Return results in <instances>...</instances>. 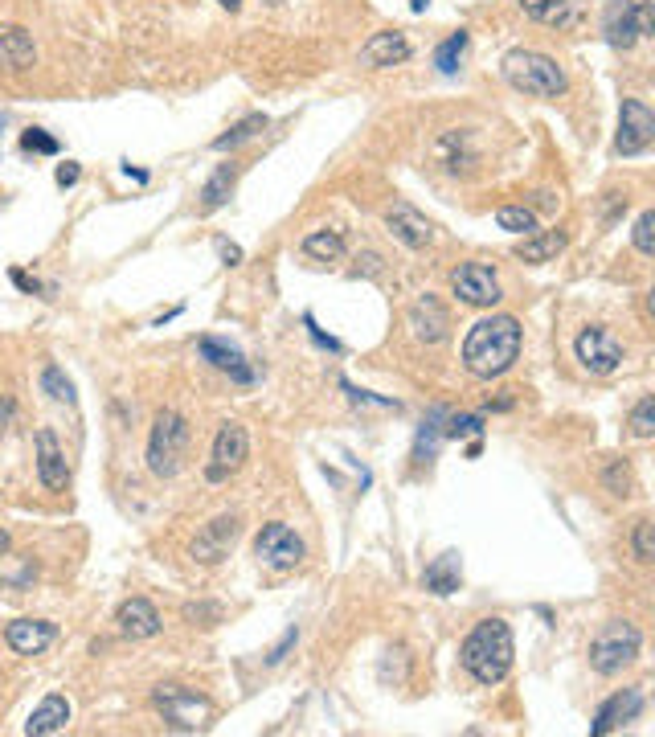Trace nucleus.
Instances as JSON below:
<instances>
[{
  "mask_svg": "<svg viewBox=\"0 0 655 737\" xmlns=\"http://www.w3.org/2000/svg\"><path fill=\"white\" fill-rule=\"evenodd\" d=\"M246 451H250V439H246V430L238 426V422H226L222 430H217V439H213V455H209V467H205V475L213 484H222V480H230V475L246 463Z\"/></svg>",
  "mask_w": 655,
  "mask_h": 737,
  "instance_id": "nucleus-11",
  "label": "nucleus"
},
{
  "mask_svg": "<svg viewBox=\"0 0 655 737\" xmlns=\"http://www.w3.org/2000/svg\"><path fill=\"white\" fill-rule=\"evenodd\" d=\"M152 701H156V709L164 713V721L172 729L197 733V729H205L213 721V701L201 697V692H193V688H185V684H160L152 692Z\"/></svg>",
  "mask_w": 655,
  "mask_h": 737,
  "instance_id": "nucleus-6",
  "label": "nucleus"
},
{
  "mask_svg": "<svg viewBox=\"0 0 655 737\" xmlns=\"http://www.w3.org/2000/svg\"><path fill=\"white\" fill-rule=\"evenodd\" d=\"M230 185H234V164H222V168H217L213 177L205 181V189H201V205H205V209L226 205V197H230Z\"/></svg>",
  "mask_w": 655,
  "mask_h": 737,
  "instance_id": "nucleus-31",
  "label": "nucleus"
},
{
  "mask_svg": "<svg viewBox=\"0 0 655 737\" xmlns=\"http://www.w3.org/2000/svg\"><path fill=\"white\" fill-rule=\"evenodd\" d=\"M385 226L393 230V238L406 242L410 250H422L430 238H434V226L426 222V213H418L410 201H393L385 209Z\"/></svg>",
  "mask_w": 655,
  "mask_h": 737,
  "instance_id": "nucleus-14",
  "label": "nucleus"
},
{
  "mask_svg": "<svg viewBox=\"0 0 655 737\" xmlns=\"http://www.w3.org/2000/svg\"><path fill=\"white\" fill-rule=\"evenodd\" d=\"M406 58H410V41H406V33H398V29L373 33L365 46H361V54H357V62H361L365 70H385V66H398V62H406Z\"/></svg>",
  "mask_w": 655,
  "mask_h": 737,
  "instance_id": "nucleus-15",
  "label": "nucleus"
},
{
  "mask_svg": "<svg viewBox=\"0 0 655 737\" xmlns=\"http://www.w3.org/2000/svg\"><path fill=\"white\" fill-rule=\"evenodd\" d=\"M54 635H58V627L46 623V619H17L5 631V639H9V647L17 656H41L54 643Z\"/></svg>",
  "mask_w": 655,
  "mask_h": 737,
  "instance_id": "nucleus-18",
  "label": "nucleus"
},
{
  "mask_svg": "<svg viewBox=\"0 0 655 737\" xmlns=\"http://www.w3.org/2000/svg\"><path fill=\"white\" fill-rule=\"evenodd\" d=\"M426 5H430V0H410V9H414V13H426Z\"/></svg>",
  "mask_w": 655,
  "mask_h": 737,
  "instance_id": "nucleus-43",
  "label": "nucleus"
},
{
  "mask_svg": "<svg viewBox=\"0 0 655 737\" xmlns=\"http://www.w3.org/2000/svg\"><path fill=\"white\" fill-rule=\"evenodd\" d=\"M37 475L50 492H62L70 484V467H66V451L58 443L54 430H37Z\"/></svg>",
  "mask_w": 655,
  "mask_h": 737,
  "instance_id": "nucleus-16",
  "label": "nucleus"
},
{
  "mask_svg": "<svg viewBox=\"0 0 655 737\" xmlns=\"http://www.w3.org/2000/svg\"><path fill=\"white\" fill-rule=\"evenodd\" d=\"M639 709H643V692H639V688L615 692V697H610V701L598 709L594 733H610V729H619L623 721H635V717H639Z\"/></svg>",
  "mask_w": 655,
  "mask_h": 737,
  "instance_id": "nucleus-23",
  "label": "nucleus"
},
{
  "mask_svg": "<svg viewBox=\"0 0 655 737\" xmlns=\"http://www.w3.org/2000/svg\"><path fill=\"white\" fill-rule=\"evenodd\" d=\"M602 484H606L610 496H623V500H627V496L635 492V475H631V467H627L623 459H615V463L602 471Z\"/></svg>",
  "mask_w": 655,
  "mask_h": 737,
  "instance_id": "nucleus-33",
  "label": "nucleus"
},
{
  "mask_svg": "<svg viewBox=\"0 0 655 737\" xmlns=\"http://www.w3.org/2000/svg\"><path fill=\"white\" fill-rule=\"evenodd\" d=\"M410 328H414L418 340L439 344L447 336V328H451V316H447V308L434 295H418L414 308H410Z\"/></svg>",
  "mask_w": 655,
  "mask_h": 737,
  "instance_id": "nucleus-17",
  "label": "nucleus"
},
{
  "mask_svg": "<svg viewBox=\"0 0 655 737\" xmlns=\"http://www.w3.org/2000/svg\"><path fill=\"white\" fill-rule=\"evenodd\" d=\"M631 435L635 439H651L655 435V398H639V406L631 410Z\"/></svg>",
  "mask_w": 655,
  "mask_h": 737,
  "instance_id": "nucleus-35",
  "label": "nucleus"
},
{
  "mask_svg": "<svg viewBox=\"0 0 655 737\" xmlns=\"http://www.w3.org/2000/svg\"><path fill=\"white\" fill-rule=\"evenodd\" d=\"M115 623H119V631H123L127 639H152V635L160 631V615H156V606H152L148 598H127V602L119 606Z\"/></svg>",
  "mask_w": 655,
  "mask_h": 737,
  "instance_id": "nucleus-19",
  "label": "nucleus"
},
{
  "mask_svg": "<svg viewBox=\"0 0 655 737\" xmlns=\"http://www.w3.org/2000/svg\"><path fill=\"white\" fill-rule=\"evenodd\" d=\"M41 389H46L50 398H58V402H74V385L66 381V373L58 365H46V373H41Z\"/></svg>",
  "mask_w": 655,
  "mask_h": 737,
  "instance_id": "nucleus-37",
  "label": "nucleus"
},
{
  "mask_svg": "<svg viewBox=\"0 0 655 737\" xmlns=\"http://www.w3.org/2000/svg\"><path fill=\"white\" fill-rule=\"evenodd\" d=\"M631 242H635V250H639V254H655V213H651V209H647V213H639Z\"/></svg>",
  "mask_w": 655,
  "mask_h": 737,
  "instance_id": "nucleus-39",
  "label": "nucleus"
},
{
  "mask_svg": "<svg viewBox=\"0 0 655 737\" xmlns=\"http://www.w3.org/2000/svg\"><path fill=\"white\" fill-rule=\"evenodd\" d=\"M463 50H467V33L459 29V33H451L439 50H434V66H439L443 74H455L459 70V58H463Z\"/></svg>",
  "mask_w": 655,
  "mask_h": 737,
  "instance_id": "nucleus-32",
  "label": "nucleus"
},
{
  "mask_svg": "<svg viewBox=\"0 0 655 737\" xmlns=\"http://www.w3.org/2000/svg\"><path fill=\"white\" fill-rule=\"evenodd\" d=\"M655 17L647 0H610L606 17H602V33L615 50H631L639 37H651Z\"/></svg>",
  "mask_w": 655,
  "mask_h": 737,
  "instance_id": "nucleus-7",
  "label": "nucleus"
},
{
  "mask_svg": "<svg viewBox=\"0 0 655 737\" xmlns=\"http://www.w3.org/2000/svg\"><path fill=\"white\" fill-rule=\"evenodd\" d=\"M5 549H9V533H5V529H0V553H5Z\"/></svg>",
  "mask_w": 655,
  "mask_h": 737,
  "instance_id": "nucleus-46",
  "label": "nucleus"
},
{
  "mask_svg": "<svg viewBox=\"0 0 655 737\" xmlns=\"http://www.w3.org/2000/svg\"><path fill=\"white\" fill-rule=\"evenodd\" d=\"M21 148L25 152H41V156H58L62 152V144L50 132H41V127H29V132H21Z\"/></svg>",
  "mask_w": 655,
  "mask_h": 737,
  "instance_id": "nucleus-38",
  "label": "nucleus"
},
{
  "mask_svg": "<svg viewBox=\"0 0 655 737\" xmlns=\"http://www.w3.org/2000/svg\"><path fill=\"white\" fill-rule=\"evenodd\" d=\"M443 422H447L443 406H434L426 414V422L418 426V439H414V463H430L434 459V447H439V439H443Z\"/></svg>",
  "mask_w": 655,
  "mask_h": 737,
  "instance_id": "nucleus-25",
  "label": "nucleus"
},
{
  "mask_svg": "<svg viewBox=\"0 0 655 737\" xmlns=\"http://www.w3.org/2000/svg\"><path fill=\"white\" fill-rule=\"evenodd\" d=\"M303 254L316 258V263H336V258L344 254V238L336 230H316L303 238Z\"/></svg>",
  "mask_w": 655,
  "mask_h": 737,
  "instance_id": "nucleus-28",
  "label": "nucleus"
},
{
  "mask_svg": "<svg viewBox=\"0 0 655 737\" xmlns=\"http://www.w3.org/2000/svg\"><path fill=\"white\" fill-rule=\"evenodd\" d=\"M520 357V324L512 316H488L471 324L463 340V365L475 377H500Z\"/></svg>",
  "mask_w": 655,
  "mask_h": 737,
  "instance_id": "nucleus-1",
  "label": "nucleus"
},
{
  "mask_svg": "<svg viewBox=\"0 0 655 737\" xmlns=\"http://www.w3.org/2000/svg\"><path fill=\"white\" fill-rule=\"evenodd\" d=\"M451 291L471 303V308H492V303H500V279L488 263H463L451 271Z\"/></svg>",
  "mask_w": 655,
  "mask_h": 737,
  "instance_id": "nucleus-10",
  "label": "nucleus"
},
{
  "mask_svg": "<svg viewBox=\"0 0 655 737\" xmlns=\"http://www.w3.org/2000/svg\"><path fill=\"white\" fill-rule=\"evenodd\" d=\"M5 418H9V402H0V430H5Z\"/></svg>",
  "mask_w": 655,
  "mask_h": 737,
  "instance_id": "nucleus-44",
  "label": "nucleus"
},
{
  "mask_svg": "<svg viewBox=\"0 0 655 737\" xmlns=\"http://www.w3.org/2000/svg\"><path fill=\"white\" fill-rule=\"evenodd\" d=\"M631 553L635 561H643V566H651L655 561V537H651V520H635V533H631Z\"/></svg>",
  "mask_w": 655,
  "mask_h": 737,
  "instance_id": "nucleus-36",
  "label": "nucleus"
},
{
  "mask_svg": "<svg viewBox=\"0 0 655 737\" xmlns=\"http://www.w3.org/2000/svg\"><path fill=\"white\" fill-rule=\"evenodd\" d=\"M459 553H443V557H434L430 566H426V574H422V586L430 590V594H455L459 590Z\"/></svg>",
  "mask_w": 655,
  "mask_h": 737,
  "instance_id": "nucleus-24",
  "label": "nucleus"
},
{
  "mask_svg": "<svg viewBox=\"0 0 655 737\" xmlns=\"http://www.w3.org/2000/svg\"><path fill=\"white\" fill-rule=\"evenodd\" d=\"M222 258H226L230 267H238V263H242V250H238V246H230V242H222Z\"/></svg>",
  "mask_w": 655,
  "mask_h": 737,
  "instance_id": "nucleus-42",
  "label": "nucleus"
},
{
  "mask_svg": "<svg viewBox=\"0 0 655 737\" xmlns=\"http://www.w3.org/2000/svg\"><path fill=\"white\" fill-rule=\"evenodd\" d=\"M459 656H463V668H467V676L471 680H479V684H500L504 676H508V668H512V627L504 623V619H484V623H475V631L463 639V647H459Z\"/></svg>",
  "mask_w": 655,
  "mask_h": 737,
  "instance_id": "nucleus-2",
  "label": "nucleus"
},
{
  "mask_svg": "<svg viewBox=\"0 0 655 737\" xmlns=\"http://www.w3.org/2000/svg\"><path fill=\"white\" fill-rule=\"evenodd\" d=\"M496 226L500 230H508V234H537V213L533 209H524V205H504L500 213H496Z\"/></svg>",
  "mask_w": 655,
  "mask_h": 737,
  "instance_id": "nucleus-30",
  "label": "nucleus"
},
{
  "mask_svg": "<svg viewBox=\"0 0 655 737\" xmlns=\"http://www.w3.org/2000/svg\"><path fill=\"white\" fill-rule=\"evenodd\" d=\"M222 9H230V13H234V9H242V0H222Z\"/></svg>",
  "mask_w": 655,
  "mask_h": 737,
  "instance_id": "nucleus-45",
  "label": "nucleus"
},
{
  "mask_svg": "<svg viewBox=\"0 0 655 737\" xmlns=\"http://www.w3.org/2000/svg\"><path fill=\"white\" fill-rule=\"evenodd\" d=\"M651 140H655V115H651L639 99H623L615 152H619V156H639V152L651 148Z\"/></svg>",
  "mask_w": 655,
  "mask_h": 737,
  "instance_id": "nucleus-12",
  "label": "nucleus"
},
{
  "mask_svg": "<svg viewBox=\"0 0 655 737\" xmlns=\"http://www.w3.org/2000/svg\"><path fill=\"white\" fill-rule=\"evenodd\" d=\"M37 62V46L21 25H0V70H29Z\"/></svg>",
  "mask_w": 655,
  "mask_h": 737,
  "instance_id": "nucleus-20",
  "label": "nucleus"
},
{
  "mask_svg": "<svg viewBox=\"0 0 655 737\" xmlns=\"http://www.w3.org/2000/svg\"><path fill=\"white\" fill-rule=\"evenodd\" d=\"M303 324H308V332H312V340H316V344H324V349H328V353H340V340L324 336V332L316 328V320H312V316H308V320H303Z\"/></svg>",
  "mask_w": 655,
  "mask_h": 737,
  "instance_id": "nucleus-40",
  "label": "nucleus"
},
{
  "mask_svg": "<svg viewBox=\"0 0 655 737\" xmlns=\"http://www.w3.org/2000/svg\"><path fill=\"white\" fill-rule=\"evenodd\" d=\"M254 557L267 570L287 574L303 561V541L295 537V529L283 525V520H271V525H262V533L254 537Z\"/></svg>",
  "mask_w": 655,
  "mask_h": 737,
  "instance_id": "nucleus-8",
  "label": "nucleus"
},
{
  "mask_svg": "<svg viewBox=\"0 0 655 737\" xmlns=\"http://www.w3.org/2000/svg\"><path fill=\"white\" fill-rule=\"evenodd\" d=\"M185 455H189V422L177 410H160L152 422V439H148L152 475H160V480L177 475L185 467Z\"/></svg>",
  "mask_w": 655,
  "mask_h": 737,
  "instance_id": "nucleus-4",
  "label": "nucleus"
},
{
  "mask_svg": "<svg viewBox=\"0 0 655 737\" xmlns=\"http://www.w3.org/2000/svg\"><path fill=\"white\" fill-rule=\"evenodd\" d=\"M565 246V234L561 230H545V234H529L520 246H516V254L524 258V263H549V258L557 254Z\"/></svg>",
  "mask_w": 655,
  "mask_h": 737,
  "instance_id": "nucleus-26",
  "label": "nucleus"
},
{
  "mask_svg": "<svg viewBox=\"0 0 655 737\" xmlns=\"http://www.w3.org/2000/svg\"><path fill=\"white\" fill-rule=\"evenodd\" d=\"M66 721H70V701L62 697V692H50L46 701H41L33 713H29V721H25V733L29 737H46V733H58V729H66Z\"/></svg>",
  "mask_w": 655,
  "mask_h": 737,
  "instance_id": "nucleus-22",
  "label": "nucleus"
},
{
  "mask_svg": "<svg viewBox=\"0 0 655 737\" xmlns=\"http://www.w3.org/2000/svg\"><path fill=\"white\" fill-rule=\"evenodd\" d=\"M504 78H508L512 91L533 95V99H557V95H565V70L553 58L537 54V50H512L504 58Z\"/></svg>",
  "mask_w": 655,
  "mask_h": 737,
  "instance_id": "nucleus-3",
  "label": "nucleus"
},
{
  "mask_svg": "<svg viewBox=\"0 0 655 737\" xmlns=\"http://www.w3.org/2000/svg\"><path fill=\"white\" fill-rule=\"evenodd\" d=\"M258 132H267V115H246L242 123H234L226 136H217L213 140V148L217 152H230V148H238V144H246V140H254Z\"/></svg>",
  "mask_w": 655,
  "mask_h": 737,
  "instance_id": "nucleus-29",
  "label": "nucleus"
},
{
  "mask_svg": "<svg viewBox=\"0 0 655 737\" xmlns=\"http://www.w3.org/2000/svg\"><path fill=\"white\" fill-rule=\"evenodd\" d=\"M520 9L541 25H570L574 21L570 0H520Z\"/></svg>",
  "mask_w": 655,
  "mask_h": 737,
  "instance_id": "nucleus-27",
  "label": "nucleus"
},
{
  "mask_svg": "<svg viewBox=\"0 0 655 737\" xmlns=\"http://www.w3.org/2000/svg\"><path fill=\"white\" fill-rule=\"evenodd\" d=\"M197 349H201V357H205L213 369L230 373L234 381H242V385H250V381H254L250 365L242 361V353L234 349V344H222V340H213V336H201V340H197Z\"/></svg>",
  "mask_w": 655,
  "mask_h": 737,
  "instance_id": "nucleus-21",
  "label": "nucleus"
},
{
  "mask_svg": "<svg viewBox=\"0 0 655 737\" xmlns=\"http://www.w3.org/2000/svg\"><path fill=\"white\" fill-rule=\"evenodd\" d=\"M78 181V164H62L58 168V185H74Z\"/></svg>",
  "mask_w": 655,
  "mask_h": 737,
  "instance_id": "nucleus-41",
  "label": "nucleus"
},
{
  "mask_svg": "<svg viewBox=\"0 0 655 737\" xmlns=\"http://www.w3.org/2000/svg\"><path fill=\"white\" fill-rule=\"evenodd\" d=\"M238 516H217V520H209V525L197 533V541H193V557L201 561V566H217L230 549H234V541H238Z\"/></svg>",
  "mask_w": 655,
  "mask_h": 737,
  "instance_id": "nucleus-13",
  "label": "nucleus"
},
{
  "mask_svg": "<svg viewBox=\"0 0 655 737\" xmlns=\"http://www.w3.org/2000/svg\"><path fill=\"white\" fill-rule=\"evenodd\" d=\"M447 422L451 426H443V439H479L484 435V418L479 414H459V418L447 414Z\"/></svg>",
  "mask_w": 655,
  "mask_h": 737,
  "instance_id": "nucleus-34",
  "label": "nucleus"
},
{
  "mask_svg": "<svg viewBox=\"0 0 655 737\" xmlns=\"http://www.w3.org/2000/svg\"><path fill=\"white\" fill-rule=\"evenodd\" d=\"M639 647H643L639 627L627 623V619H615V623H606V627L590 639V668L602 672V676H615V672H623L627 664H635Z\"/></svg>",
  "mask_w": 655,
  "mask_h": 737,
  "instance_id": "nucleus-5",
  "label": "nucleus"
},
{
  "mask_svg": "<svg viewBox=\"0 0 655 737\" xmlns=\"http://www.w3.org/2000/svg\"><path fill=\"white\" fill-rule=\"evenodd\" d=\"M574 349H578V361H582L590 373H615V369L623 365V357H627L623 340L610 332V328H602V324L582 328V336H578Z\"/></svg>",
  "mask_w": 655,
  "mask_h": 737,
  "instance_id": "nucleus-9",
  "label": "nucleus"
}]
</instances>
